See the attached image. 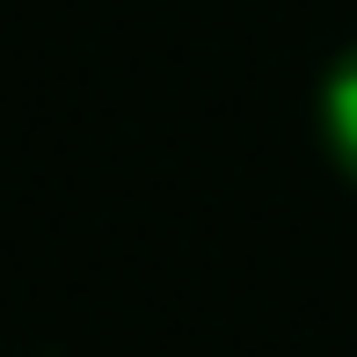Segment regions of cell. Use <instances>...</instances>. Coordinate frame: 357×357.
Wrapping results in <instances>:
<instances>
[{
  "label": "cell",
  "instance_id": "1",
  "mask_svg": "<svg viewBox=\"0 0 357 357\" xmlns=\"http://www.w3.org/2000/svg\"><path fill=\"white\" fill-rule=\"evenodd\" d=\"M321 139H328L335 168L357 183V44L328 66V80H321Z\"/></svg>",
  "mask_w": 357,
  "mask_h": 357
}]
</instances>
